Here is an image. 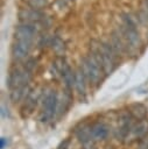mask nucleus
Instances as JSON below:
<instances>
[{"label":"nucleus","mask_w":148,"mask_h":149,"mask_svg":"<svg viewBox=\"0 0 148 149\" xmlns=\"http://www.w3.org/2000/svg\"><path fill=\"white\" fill-rule=\"evenodd\" d=\"M80 69L83 70L86 80H89L93 85L99 84L101 81V79H103V73H105L103 68L96 61V58L93 57V55L91 52L89 54V56L83 58Z\"/></svg>","instance_id":"f257e3e1"},{"label":"nucleus","mask_w":148,"mask_h":149,"mask_svg":"<svg viewBox=\"0 0 148 149\" xmlns=\"http://www.w3.org/2000/svg\"><path fill=\"white\" fill-rule=\"evenodd\" d=\"M58 95L56 91H50L45 99L43 100V107L41 112V121L48 122L50 121L58 111Z\"/></svg>","instance_id":"f03ea898"},{"label":"nucleus","mask_w":148,"mask_h":149,"mask_svg":"<svg viewBox=\"0 0 148 149\" xmlns=\"http://www.w3.org/2000/svg\"><path fill=\"white\" fill-rule=\"evenodd\" d=\"M30 80V71L24 69H14L9 72L8 78H7V84L8 87L14 91L17 88L27 87L28 81Z\"/></svg>","instance_id":"7ed1b4c3"},{"label":"nucleus","mask_w":148,"mask_h":149,"mask_svg":"<svg viewBox=\"0 0 148 149\" xmlns=\"http://www.w3.org/2000/svg\"><path fill=\"white\" fill-rule=\"evenodd\" d=\"M133 116L129 113V111L122 112L120 114V120H119V127H118V140L121 142L127 141L132 129H133Z\"/></svg>","instance_id":"20e7f679"},{"label":"nucleus","mask_w":148,"mask_h":149,"mask_svg":"<svg viewBox=\"0 0 148 149\" xmlns=\"http://www.w3.org/2000/svg\"><path fill=\"white\" fill-rule=\"evenodd\" d=\"M73 134L76 139L85 147L92 142H94L92 137V125L87 122H79L75 128H73Z\"/></svg>","instance_id":"39448f33"},{"label":"nucleus","mask_w":148,"mask_h":149,"mask_svg":"<svg viewBox=\"0 0 148 149\" xmlns=\"http://www.w3.org/2000/svg\"><path fill=\"white\" fill-rule=\"evenodd\" d=\"M36 35V28L31 23H23L17 27H15L14 36L17 41H27L31 42L34 36Z\"/></svg>","instance_id":"423d86ee"},{"label":"nucleus","mask_w":148,"mask_h":149,"mask_svg":"<svg viewBox=\"0 0 148 149\" xmlns=\"http://www.w3.org/2000/svg\"><path fill=\"white\" fill-rule=\"evenodd\" d=\"M19 17H20V20L24 21L26 23H33V22H36V21L44 19V14L37 9L21 8L19 10Z\"/></svg>","instance_id":"0eeeda50"},{"label":"nucleus","mask_w":148,"mask_h":149,"mask_svg":"<svg viewBox=\"0 0 148 149\" xmlns=\"http://www.w3.org/2000/svg\"><path fill=\"white\" fill-rule=\"evenodd\" d=\"M30 48H31V42L16 41L12 47V55L15 59H22L29 54Z\"/></svg>","instance_id":"6e6552de"},{"label":"nucleus","mask_w":148,"mask_h":149,"mask_svg":"<svg viewBox=\"0 0 148 149\" xmlns=\"http://www.w3.org/2000/svg\"><path fill=\"white\" fill-rule=\"evenodd\" d=\"M110 128L103 121H97L92 123V137L94 141H104L108 137Z\"/></svg>","instance_id":"1a4fd4ad"},{"label":"nucleus","mask_w":148,"mask_h":149,"mask_svg":"<svg viewBox=\"0 0 148 149\" xmlns=\"http://www.w3.org/2000/svg\"><path fill=\"white\" fill-rule=\"evenodd\" d=\"M129 136L133 137V141H138V140L140 141L143 137L148 136V120L147 119L141 120L135 126H133V129H132ZM129 136H128V139H129Z\"/></svg>","instance_id":"9d476101"},{"label":"nucleus","mask_w":148,"mask_h":149,"mask_svg":"<svg viewBox=\"0 0 148 149\" xmlns=\"http://www.w3.org/2000/svg\"><path fill=\"white\" fill-rule=\"evenodd\" d=\"M121 30H122V35L126 38V41L132 45V47H139L141 44V40L139 36V33L136 30V28H131V27H126V26H121Z\"/></svg>","instance_id":"9b49d317"},{"label":"nucleus","mask_w":148,"mask_h":149,"mask_svg":"<svg viewBox=\"0 0 148 149\" xmlns=\"http://www.w3.org/2000/svg\"><path fill=\"white\" fill-rule=\"evenodd\" d=\"M86 78L82 69H78L75 72V87L79 94H85L86 91Z\"/></svg>","instance_id":"f8f14e48"},{"label":"nucleus","mask_w":148,"mask_h":149,"mask_svg":"<svg viewBox=\"0 0 148 149\" xmlns=\"http://www.w3.org/2000/svg\"><path fill=\"white\" fill-rule=\"evenodd\" d=\"M129 113L132 114V116L139 121L145 120L147 118V108L146 106H143L142 104H133L129 106Z\"/></svg>","instance_id":"ddd939ff"},{"label":"nucleus","mask_w":148,"mask_h":149,"mask_svg":"<svg viewBox=\"0 0 148 149\" xmlns=\"http://www.w3.org/2000/svg\"><path fill=\"white\" fill-rule=\"evenodd\" d=\"M28 5L30 8L40 10L41 8H44L49 5V0H28Z\"/></svg>","instance_id":"4468645a"},{"label":"nucleus","mask_w":148,"mask_h":149,"mask_svg":"<svg viewBox=\"0 0 148 149\" xmlns=\"http://www.w3.org/2000/svg\"><path fill=\"white\" fill-rule=\"evenodd\" d=\"M51 47H52V49H54L57 54L63 52L64 49H65V47H64V42H63L61 38H58V37H54V38H52Z\"/></svg>","instance_id":"2eb2a0df"},{"label":"nucleus","mask_w":148,"mask_h":149,"mask_svg":"<svg viewBox=\"0 0 148 149\" xmlns=\"http://www.w3.org/2000/svg\"><path fill=\"white\" fill-rule=\"evenodd\" d=\"M138 149H148V136H146L142 140H140V143H139V148Z\"/></svg>","instance_id":"dca6fc26"},{"label":"nucleus","mask_w":148,"mask_h":149,"mask_svg":"<svg viewBox=\"0 0 148 149\" xmlns=\"http://www.w3.org/2000/svg\"><path fill=\"white\" fill-rule=\"evenodd\" d=\"M68 147H69V140H65L64 142L61 143V146L58 147V149H68Z\"/></svg>","instance_id":"f3484780"},{"label":"nucleus","mask_w":148,"mask_h":149,"mask_svg":"<svg viewBox=\"0 0 148 149\" xmlns=\"http://www.w3.org/2000/svg\"><path fill=\"white\" fill-rule=\"evenodd\" d=\"M83 149H85V148H83Z\"/></svg>","instance_id":"a211bd4d"}]
</instances>
